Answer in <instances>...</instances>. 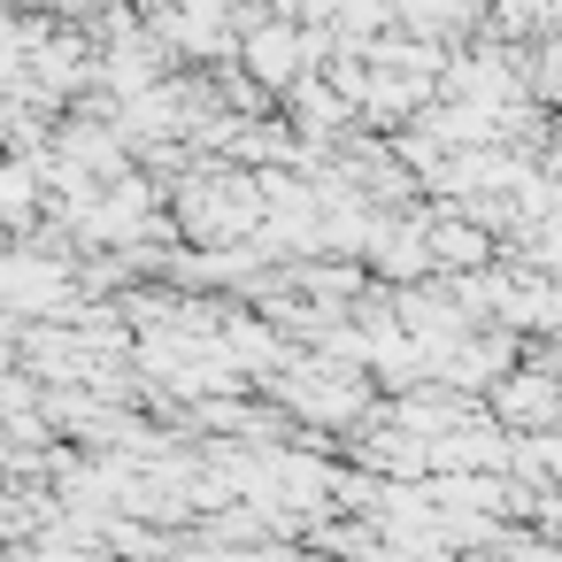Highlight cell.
Returning a JSON list of instances; mask_svg holds the SVG:
<instances>
[{"label": "cell", "mask_w": 562, "mask_h": 562, "mask_svg": "<svg viewBox=\"0 0 562 562\" xmlns=\"http://www.w3.org/2000/svg\"><path fill=\"white\" fill-rule=\"evenodd\" d=\"M485 255H493V247H485V232H477V224H439V232H431V262H439V270H454V278L485 270Z\"/></svg>", "instance_id": "6da1fadb"}, {"label": "cell", "mask_w": 562, "mask_h": 562, "mask_svg": "<svg viewBox=\"0 0 562 562\" xmlns=\"http://www.w3.org/2000/svg\"><path fill=\"white\" fill-rule=\"evenodd\" d=\"M293 109H301V132H331L339 116H355V101H347L339 86H316V78L293 86Z\"/></svg>", "instance_id": "7a4b0ae2"}, {"label": "cell", "mask_w": 562, "mask_h": 562, "mask_svg": "<svg viewBox=\"0 0 562 562\" xmlns=\"http://www.w3.org/2000/svg\"><path fill=\"white\" fill-rule=\"evenodd\" d=\"M531 408H554V370H547V378H516V385L501 393V416H531Z\"/></svg>", "instance_id": "3957f363"}, {"label": "cell", "mask_w": 562, "mask_h": 562, "mask_svg": "<svg viewBox=\"0 0 562 562\" xmlns=\"http://www.w3.org/2000/svg\"><path fill=\"white\" fill-rule=\"evenodd\" d=\"M554 178H562V124H554Z\"/></svg>", "instance_id": "277c9868"}]
</instances>
